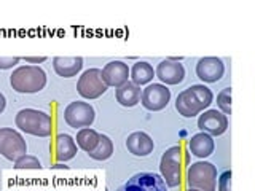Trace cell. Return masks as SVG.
<instances>
[{
	"label": "cell",
	"mask_w": 255,
	"mask_h": 191,
	"mask_svg": "<svg viewBox=\"0 0 255 191\" xmlns=\"http://www.w3.org/2000/svg\"><path fill=\"white\" fill-rule=\"evenodd\" d=\"M10 85L16 93L34 94L42 91L46 85V74L42 67L21 66L10 75Z\"/></svg>",
	"instance_id": "6da1fadb"
},
{
	"label": "cell",
	"mask_w": 255,
	"mask_h": 191,
	"mask_svg": "<svg viewBox=\"0 0 255 191\" xmlns=\"http://www.w3.org/2000/svg\"><path fill=\"white\" fill-rule=\"evenodd\" d=\"M14 121L22 132L37 135V137H48V135H51L53 131L51 116L42 110L22 108L18 111Z\"/></svg>",
	"instance_id": "7a4b0ae2"
},
{
	"label": "cell",
	"mask_w": 255,
	"mask_h": 191,
	"mask_svg": "<svg viewBox=\"0 0 255 191\" xmlns=\"http://www.w3.org/2000/svg\"><path fill=\"white\" fill-rule=\"evenodd\" d=\"M187 183L190 188L199 191H215L217 188V167L207 161L193 163L187 171Z\"/></svg>",
	"instance_id": "3957f363"
},
{
	"label": "cell",
	"mask_w": 255,
	"mask_h": 191,
	"mask_svg": "<svg viewBox=\"0 0 255 191\" xmlns=\"http://www.w3.org/2000/svg\"><path fill=\"white\" fill-rule=\"evenodd\" d=\"M183 159L185 158H183V150L180 145L167 148L163 153L161 163H159V171H161V177L167 187L175 188L180 185Z\"/></svg>",
	"instance_id": "277c9868"
},
{
	"label": "cell",
	"mask_w": 255,
	"mask_h": 191,
	"mask_svg": "<svg viewBox=\"0 0 255 191\" xmlns=\"http://www.w3.org/2000/svg\"><path fill=\"white\" fill-rule=\"evenodd\" d=\"M26 153L27 145L22 135L11 127H2L0 129V155L8 161H16Z\"/></svg>",
	"instance_id": "5b68a950"
},
{
	"label": "cell",
	"mask_w": 255,
	"mask_h": 191,
	"mask_svg": "<svg viewBox=\"0 0 255 191\" xmlns=\"http://www.w3.org/2000/svg\"><path fill=\"white\" fill-rule=\"evenodd\" d=\"M109 90V86L102 80L101 69H88L78 78L77 91L85 99H98Z\"/></svg>",
	"instance_id": "8992f818"
},
{
	"label": "cell",
	"mask_w": 255,
	"mask_h": 191,
	"mask_svg": "<svg viewBox=\"0 0 255 191\" xmlns=\"http://www.w3.org/2000/svg\"><path fill=\"white\" fill-rule=\"evenodd\" d=\"M96 118V111L91 103L88 102H70L64 110V121L70 127H90Z\"/></svg>",
	"instance_id": "52a82bcc"
},
{
	"label": "cell",
	"mask_w": 255,
	"mask_h": 191,
	"mask_svg": "<svg viewBox=\"0 0 255 191\" xmlns=\"http://www.w3.org/2000/svg\"><path fill=\"white\" fill-rule=\"evenodd\" d=\"M118 191H167V190L161 175L153 172H140L132 175L125 185L118 188Z\"/></svg>",
	"instance_id": "ba28073f"
},
{
	"label": "cell",
	"mask_w": 255,
	"mask_h": 191,
	"mask_svg": "<svg viewBox=\"0 0 255 191\" xmlns=\"http://www.w3.org/2000/svg\"><path fill=\"white\" fill-rule=\"evenodd\" d=\"M169 100H171V91L161 83L148 85L140 96L142 105L150 111H159L166 108Z\"/></svg>",
	"instance_id": "9c48e42d"
},
{
	"label": "cell",
	"mask_w": 255,
	"mask_h": 191,
	"mask_svg": "<svg viewBox=\"0 0 255 191\" xmlns=\"http://www.w3.org/2000/svg\"><path fill=\"white\" fill-rule=\"evenodd\" d=\"M223 74H225L223 61L215 56H206L196 64V75L204 83H217Z\"/></svg>",
	"instance_id": "30bf717a"
},
{
	"label": "cell",
	"mask_w": 255,
	"mask_h": 191,
	"mask_svg": "<svg viewBox=\"0 0 255 191\" xmlns=\"http://www.w3.org/2000/svg\"><path fill=\"white\" fill-rule=\"evenodd\" d=\"M198 127L201 129V132L217 137L228 129V118L219 110H207L199 116Z\"/></svg>",
	"instance_id": "8fae6325"
},
{
	"label": "cell",
	"mask_w": 255,
	"mask_h": 191,
	"mask_svg": "<svg viewBox=\"0 0 255 191\" xmlns=\"http://www.w3.org/2000/svg\"><path fill=\"white\" fill-rule=\"evenodd\" d=\"M155 75L166 85H179L185 78V69L180 62H174L171 59H164L158 64Z\"/></svg>",
	"instance_id": "7c38bea8"
},
{
	"label": "cell",
	"mask_w": 255,
	"mask_h": 191,
	"mask_svg": "<svg viewBox=\"0 0 255 191\" xmlns=\"http://www.w3.org/2000/svg\"><path fill=\"white\" fill-rule=\"evenodd\" d=\"M101 72H102V80L106 82V85L114 88H120L129 78V67L123 61H112L106 64V67Z\"/></svg>",
	"instance_id": "4fadbf2b"
},
{
	"label": "cell",
	"mask_w": 255,
	"mask_h": 191,
	"mask_svg": "<svg viewBox=\"0 0 255 191\" xmlns=\"http://www.w3.org/2000/svg\"><path fill=\"white\" fill-rule=\"evenodd\" d=\"M155 143L151 140L148 134L137 131L132 132L126 140V148L129 150V153L134 156H148L151 151H153Z\"/></svg>",
	"instance_id": "5bb4252c"
},
{
	"label": "cell",
	"mask_w": 255,
	"mask_h": 191,
	"mask_svg": "<svg viewBox=\"0 0 255 191\" xmlns=\"http://www.w3.org/2000/svg\"><path fill=\"white\" fill-rule=\"evenodd\" d=\"M175 110H177L182 116L193 118V116L201 113L203 107L199 105V102L196 100L195 94L187 88V90H183L182 93H179L177 99H175Z\"/></svg>",
	"instance_id": "9a60e30c"
},
{
	"label": "cell",
	"mask_w": 255,
	"mask_h": 191,
	"mask_svg": "<svg viewBox=\"0 0 255 191\" xmlns=\"http://www.w3.org/2000/svg\"><path fill=\"white\" fill-rule=\"evenodd\" d=\"M53 67L54 72L59 77L64 78H70L75 77L80 70L83 67V59L80 56H75V58H64V56H56L53 59Z\"/></svg>",
	"instance_id": "2e32d148"
},
{
	"label": "cell",
	"mask_w": 255,
	"mask_h": 191,
	"mask_svg": "<svg viewBox=\"0 0 255 191\" xmlns=\"http://www.w3.org/2000/svg\"><path fill=\"white\" fill-rule=\"evenodd\" d=\"M188 147L191 155H195L196 158H207L214 153V139L212 135L206 132H198L193 137L190 139Z\"/></svg>",
	"instance_id": "e0dca14e"
},
{
	"label": "cell",
	"mask_w": 255,
	"mask_h": 191,
	"mask_svg": "<svg viewBox=\"0 0 255 191\" xmlns=\"http://www.w3.org/2000/svg\"><path fill=\"white\" fill-rule=\"evenodd\" d=\"M140 86L134 85L132 82H126L125 85H122L120 88H117L115 97L118 100L120 105L123 107H134L140 102Z\"/></svg>",
	"instance_id": "ac0fdd59"
},
{
	"label": "cell",
	"mask_w": 255,
	"mask_h": 191,
	"mask_svg": "<svg viewBox=\"0 0 255 191\" xmlns=\"http://www.w3.org/2000/svg\"><path fill=\"white\" fill-rule=\"evenodd\" d=\"M77 155V143L75 139L69 134H59L56 137V156L59 161H69Z\"/></svg>",
	"instance_id": "d6986e66"
},
{
	"label": "cell",
	"mask_w": 255,
	"mask_h": 191,
	"mask_svg": "<svg viewBox=\"0 0 255 191\" xmlns=\"http://www.w3.org/2000/svg\"><path fill=\"white\" fill-rule=\"evenodd\" d=\"M129 75L132 78V83L140 86V85H147V83L151 82V80H153L155 70H153V67H151L148 62L139 61V62H135L134 66H132V69L129 70Z\"/></svg>",
	"instance_id": "ffe728a7"
},
{
	"label": "cell",
	"mask_w": 255,
	"mask_h": 191,
	"mask_svg": "<svg viewBox=\"0 0 255 191\" xmlns=\"http://www.w3.org/2000/svg\"><path fill=\"white\" fill-rule=\"evenodd\" d=\"M99 143V134L96 132L91 127H83L77 132V145L82 148L86 153H91V151L98 147Z\"/></svg>",
	"instance_id": "44dd1931"
},
{
	"label": "cell",
	"mask_w": 255,
	"mask_h": 191,
	"mask_svg": "<svg viewBox=\"0 0 255 191\" xmlns=\"http://www.w3.org/2000/svg\"><path fill=\"white\" fill-rule=\"evenodd\" d=\"M96 161H106L112 155H114V143H112L110 137L104 134H99V143L91 153H88Z\"/></svg>",
	"instance_id": "7402d4cb"
},
{
	"label": "cell",
	"mask_w": 255,
	"mask_h": 191,
	"mask_svg": "<svg viewBox=\"0 0 255 191\" xmlns=\"http://www.w3.org/2000/svg\"><path fill=\"white\" fill-rule=\"evenodd\" d=\"M188 90L195 94V97H196V100L199 102V105L203 107V110L204 108H207L212 103V100H214V94H212V91L209 90L207 86H204V85H191Z\"/></svg>",
	"instance_id": "603a6c76"
},
{
	"label": "cell",
	"mask_w": 255,
	"mask_h": 191,
	"mask_svg": "<svg viewBox=\"0 0 255 191\" xmlns=\"http://www.w3.org/2000/svg\"><path fill=\"white\" fill-rule=\"evenodd\" d=\"M217 105L223 115H231V88H225L217 94Z\"/></svg>",
	"instance_id": "cb8c5ba5"
},
{
	"label": "cell",
	"mask_w": 255,
	"mask_h": 191,
	"mask_svg": "<svg viewBox=\"0 0 255 191\" xmlns=\"http://www.w3.org/2000/svg\"><path fill=\"white\" fill-rule=\"evenodd\" d=\"M14 167L16 169H42V164H40V161L35 156L24 155L19 159H16Z\"/></svg>",
	"instance_id": "d4e9b609"
},
{
	"label": "cell",
	"mask_w": 255,
	"mask_h": 191,
	"mask_svg": "<svg viewBox=\"0 0 255 191\" xmlns=\"http://www.w3.org/2000/svg\"><path fill=\"white\" fill-rule=\"evenodd\" d=\"M219 191H231V171H225L219 177Z\"/></svg>",
	"instance_id": "484cf974"
},
{
	"label": "cell",
	"mask_w": 255,
	"mask_h": 191,
	"mask_svg": "<svg viewBox=\"0 0 255 191\" xmlns=\"http://www.w3.org/2000/svg\"><path fill=\"white\" fill-rule=\"evenodd\" d=\"M21 58L18 56H10V58H0V69L6 70V69H13L16 64H19Z\"/></svg>",
	"instance_id": "4316f807"
},
{
	"label": "cell",
	"mask_w": 255,
	"mask_h": 191,
	"mask_svg": "<svg viewBox=\"0 0 255 191\" xmlns=\"http://www.w3.org/2000/svg\"><path fill=\"white\" fill-rule=\"evenodd\" d=\"M24 61L26 62H30V64H40V62H45L46 61V58L45 56H34V58H30V56H26V58H24Z\"/></svg>",
	"instance_id": "83f0119b"
},
{
	"label": "cell",
	"mask_w": 255,
	"mask_h": 191,
	"mask_svg": "<svg viewBox=\"0 0 255 191\" xmlns=\"http://www.w3.org/2000/svg\"><path fill=\"white\" fill-rule=\"evenodd\" d=\"M5 107H6V99H5V96H3L2 93H0V115L3 113Z\"/></svg>",
	"instance_id": "f1b7e54d"
},
{
	"label": "cell",
	"mask_w": 255,
	"mask_h": 191,
	"mask_svg": "<svg viewBox=\"0 0 255 191\" xmlns=\"http://www.w3.org/2000/svg\"><path fill=\"white\" fill-rule=\"evenodd\" d=\"M53 169H69V166H64V164H54Z\"/></svg>",
	"instance_id": "f546056e"
},
{
	"label": "cell",
	"mask_w": 255,
	"mask_h": 191,
	"mask_svg": "<svg viewBox=\"0 0 255 191\" xmlns=\"http://www.w3.org/2000/svg\"><path fill=\"white\" fill-rule=\"evenodd\" d=\"M187 191H199V190H195V188H188Z\"/></svg>",
	"instance_id": "4dcf8cb0"
}]
</instances>
